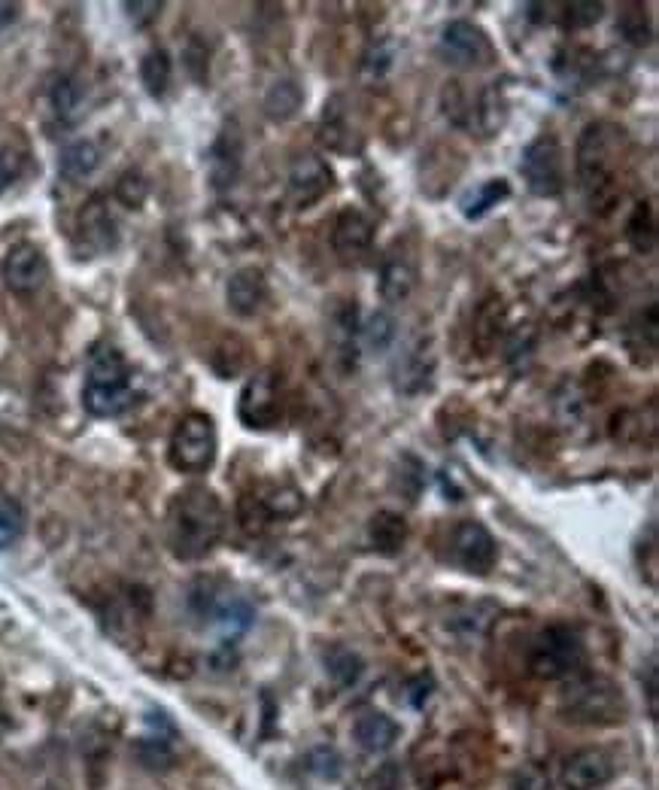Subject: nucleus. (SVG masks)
<instances>
[{"label":"nucleus","instance_id":"a878e982","mask_svg":"<svg viewBox=\"0 0 659 790\" xmlns=\"http://www.w3.org/2000/svg\"><path fill=\"white\" fill-rule=\"evenodd\" d=\"M170 73H174V64H170V55L165 49H149L140 61V80H144L146 92L153 97H161L168 92Z\"/></svg>","mask_w":659,"mask_h":790},{"label":"nucleus","instance_id":"79ce46f5","mask_svg":"<svg viewBox=\"0 0 659 790\" xmlns=\"http://www.w3.org/2000/svg\"><path fill=\"white\" fill-rule=\"evenodd\" d=\"M15 12H19V7H15V3H0V19H3V22H12V19H15Z\"/></svg>","mask_w":659,"mask_h":790},{"label":"nucleus","instance_id":"e433bc0d","mask_svg":"<svg viewBox=\"0 0 659 790\" xmlns=\"http://www.w3.org/2000/svg\"><path fill=\"white\" fill-rule=\"evenodd\" d=\"M514 788L516 790H553V781H551V776L544 772V769L535 767V763H529V767H523L514 776Z\"/></svg>","mask_w":659,"mask_h":790},{"label":"nucleus","instance_id":"dca6fc26","mask_svg":"<svg viewBox=\"0 0 659 790\" xmlns=\"http://www.w3.org/2000/svg\"><path fill=\"white\" fill-rule=\"evenodd\" d=\"M414 283H417V268H414V259L405 256V252H389L386 256L384 268H380V299L386 304H398L405 301L414 292Z\"/></svg>","mask_w":659,"mask_h":790},{"label":"nucleus","instance_id":"f257e3e1","mask_svg":"<svg viewBox=\"0 0 659 790\" xmlns=\"http://www.w3.org/2000/svg\"><path fill=\"white\" fill-rule=\"evenodd\" d=\"M226 532V511L217 492L207 487H186L168 508V544L177 560L195 563L213 551Z\"/></svg>","mask_w":659,"mask_h":790},{"label":"nucleus","instance_id":"a19ab883","mask_svg":"<svg viewBox=\"0 0 659 790\" xmlns=\"http://www.w3.org/2000/svg\"><path fill=\"white\" fill-rule=\"evenodd\" d=\"M657 659H650V666H648V706H650V718H657L659 715V708H657Z\"/></svg>","mask_w":659,"mask_h":790},{"label":"nucleus","instance_id":"a211bd4d","mask_svg":"<svg viewBox=\"0 0 659 790\" xmlns=\"http://www.w3.org/2000/svg\"><path fill=\"white\" fill-rule=\"evenodd\" d=\"M353 736L356 742L372 751V755H380V751H389L398 739V724L384 711H365L356 727H353Z\"/></svg>","mask_w":659,"mask_h":790},{"label":"nucleus","instance_id":"473e14b6","mask_svg":"<svg viewBox=\"0 0 659 790\" xmlns=\"http://www.w3.org/2000/svg\"><path fill=\"white\" fill-rule=\"evenodd\" d=\"M620 34H624L632 46H648L650 24H648V15L641 12V7H629V12L620 15Z\"/></svg>","mask_w":659,"mask_h":790},{"label":"nucleus","instance_id":"72a5a7b5","mask_svg":"<svg viewBox=\"0 0 659 790\" xmlns=\"http://www.w3.org/2000/svg\"><path fill=\"white\" fill-rule=\"evenodd\" d=\"M563 24L565 28H572V31H577V28H589V24H596L605 15V7L602 3H565L563 7Z\"/></svg>","mask_w":659,"mask_h":790},{"label":"nucleus","instance_id":"cd10ccee","mask_svg":"<svg viewBox=\"0 0 659 790\" xmlns=\"http://www.w3.org/2000/svg\"><path fill=\"white\" fill-rule=\"evenodd\" d=\"M80 101H83V89L73 76H59L52 89H49V104L52 110L59 113L61 119H71L73 113L80 110Z\"/></svg>","mask_w":659,"mask_h":790},{"label":"nucleus","instance_id":"7c9ffc66","mask_svg":"<svg viewBox=\"0 0 659 790\" xmlns=\"http://www.w3.org/2000/svg\"><path fill=\"white\" fill-rule=\"evenodd\" d=\"M238 517L240 527L247 529L250 536L262 532V529L271 523V511H268V505L262 502V496H243L238 505Z\"/></svg>","mask_w":659,"mask_h":790},{"label":"nucleus","instance_id":"bb28decb","mask_svg":"<svg viewBox=\"0 0 659 790\" xmlns=\"http://www.w3.org/2000/svg\"><path fill=\"white\" fill-rule=\"evenodd\" d=\"M325 669H328V675L335 678V684H341V687H353V684L362 678L365 663H362V657L356 654V651L337 645L325 654Z\"/></svg>","mask_w":659,"mask_h":790},{"label":"nucleus","instance_id":"7ed1b4c3","mask_svg":"<svg viewBox=\"0 0 659 790\" xmlns=\"http://www.w3.org/2000/svg\"><path fill=\"white\" fill-rule=\"evenodd\" d=\"M563 715L572 724L584 727H611L620 724L626 715V699L620 687L599 675L572 678L568 690L563 694Z\"/></svg>","mask_w":659,"mask_h":790},{"label":"nucleus","instance_id":"ea45409f","mask_svg":"<svg viewBox=\"0 0 659 790\" xmlns=\"http://www.w3.org/2000/svg\"><path fill=\"white\" fill-rule=\"evenodd\" d=\"M432 687H435L432 678H429V675H420L417 682L410 684V696H408L410 706H422V703L429 699V694H432Z\"/></svg>","mask_w":659,"mask_h":790},{"label":"nucleus","instance_id":"1a4fd4ad","mask_svg":"<svg viewBox=\"0 0 659 790\" xmlns=\"http://www.w3.org/2000/svg\"><path fill=\"white\" fill-rule=\"evenodd\" d=\"M438 52L453 67H483V64H492V55H495L487 31L466 19H456L443 28Z\"/></svg>","mask_w":659,"mask_h":790},{"label":"nucleus","instance_id":"9d476101","mask_svg":"<svg viewBox=\"0 0 659 790\" xmlns=\"http://www.w3.org/2000/svg\"><path fill=\"white\" fill-rule=\"evenodd\" d=\"M450 560L471 575H490L492 565L499 560V548H495L490 529L478 520H462L450 539Z\"/></svg>","mask_w":659,"mask_h":790},{"label":"nucleus","instance_id":"423d86ee","mask_svg":"<svg viewBox=\"0 0 659 790\" xmlns=\"http://www.w3.org/2000/svg\"><path fill=\"white\" fill-rule=\"evenodd\" d=\"M217 459V426L207 414H186L170 435V466L182 475H205Z\"/></svg>","mask_w":659,"mask_h":790},{"label":"nucleus","instance_id":"4be33fe9","mask_svg":"<svg viewBox=\"0 0 659 790\" xmlns=\"http://www.w3.org/2000/svg\"><path fill=\"white\" fill-rule=\"evenodd\" d=\"M508 195H511V186H508V180L499 177V180L480 183L478 189H471V193L459 201V207H462V216H466V219H480V216L490 214L492 207H499Z\"/></svg>","mask_w":659,"mask_h":790},{"label":"nucleus","instance_id":"f704fd0d","mask_svg":"<svg viewBox=\"0 0 659 790\" xmlns=\"http://www.w3.org/2000/svg\"><path fill=\"white\" fill-rule=\"evenodd\" d=\"M311 769L325 781H335L341 776V755L335 748H316L311 755Z\"/></svg>","mask_w":659,"mask_h":790},{"label":"nucleus","instance_id":"c85d7f7f","mask_svg":"<svg viewBox=\"0 0 659 790\" xmlns=\"http://www.w3.org/2000/svg\"><path fill=\"white\" fill-rule=\"evenodd\" d=\"M362 337H365L368 350L384 353V350H389V344L396 341V320H393L386 311L372 313L368 323H365V329H362Z\"/></svg>","mask_w":659,"mask_h":790},{"label":"nucleus","instance_id":"aec40b11","mask_svg":"<svg viewBox=\"0 0 659 790\" xmlns=\"http://www.w3.org/2000/svg\"><path fill=\"white\" fill-rule=\"evenodd\" d=\"M240 137L238 132H222L219 134L217 146H213V158H210V177L217 183V189H228L234 186L240 170Z\"/></svg>","mask_w":659,"mask_h":790},{"label":"nucleus","instance_id":"0eeeda50","mask_svg":"<svg viewBox=\"0 0 659 790\" xmlns=\"http://www.w3.org/2000/svg\"><path fill=\"white\" fill-rule=\"evenodd\" d=\"M520 174L526 180L529 193L538 198H556L565 186V158L563 146L553 134H541L523 149Z\"/></svg>","mask_w":659,"mask_h":790},{"label":"nucleus","instance_id":"b1692460","mask_svg":"<svg viewBox=\"0 0 659 790\" xmlns=\"http://www.w3.org/2000/svg\"><path fill=\"white\" fill-rule=\"evenodd\" d=\"M301 104H304V92L295 80H276L271 85V92L264 95V110L274 122L292 119L301 110Z\"/></svg>","mask_w":659,"mask_h":790},{"label":"nucleus","instance_id":"2eb2a0df","mask_svg":"<svg viewBox=\"0 0 659 790\" xmlns=\"http://www.w3.org/2000/svg\"><path fill=\"white\" fill-rule=\"evenodd\" d=\"M226 301L228 311L234 316H255L262 311L264 301H268V280H264L262 268H238L234 274L228 277V289H226Z\"/></svg>","mask_w":659,"mask_h":790},{"label":"nucleus","instance_id":"c756f323","mask_svg":"<svg viewBox=\"0 0 659 790\" xmlns=\"http://www.w3.org/2000/svg\"><path fill=\"white\" fill-rule=\"evenodd\" d=\"M24 532V511L15 499H0V551L12 548L22 539Z\"/></svg>","mask_w":659,"mask_h":790},{"label":"nucleus","instance_id":"393cba45","mask_svg":"<svg viewBox=\"0 0 659 790\" xmlns=\"http://www.w3.org/2000/svg\"><path fill=\"white\" fill-rule=\"evenodd\" d=\"M626 238H629L636 252L657 250V216H653L650 201L636 204V210H632L629 222H626Z\"/></svg>","mask_w":659,"mask_h":790},{"label":"nucleus","instance_id":"f8f14e48","mask_svg":"<svg viewBox=\"0 0 659 790\" xmlns=\"http://www.w3.org/2000/svg\"><path fill=\"white\" fill-rule=\"evenodd\" d=\"M335 186V174L328 168V162L320 156L299 158L289 170V201L299 210H307L311 204L323 201L325 195Z\"/></svg>","mask_w":659,"mask_h":790},{"label":"nucleus","instance_id":"f03ea898","mask_svg":"<svg viewBox=\"0 0 659 790\" xmlns=\"http://www.w3.org/2000/svg\"><path fill=\"white\" fill-rule=\"evenodd\" d=\"M132 368L119 350L101 344L88 360V374L83 386V405L92 417H119L134 405Z\"/></svg>","mask_w":659,"mask_h":790},{"label":"nucleus","instance_id":"5701e85b","mask_svg":"<svg viewBox=\"0 0 659 790\" xmlns=\"http://www.w3.org/2000/svg\"><path fill=\"white\" fill-rule=\"evenodd\" d=\"M101 165V149L92 141H76V144L64 146L61 153L59 168L67 180H83L88 174H95Z\"/></svg>","mask_w":659,"mask_h":790},{"label":"nucleus","instance_id":"4468645a","mask_svg":"<svg viewBox=\"0 0 659 790\" xmlns=\"http://www.w3.org/2000/svg\"><path fill=\"white\" fill-rule=\"evenodd\" d=\"M374 243V222L368 216L356 210V207H344L337 216L335 231H332V247H335L337 259L344 264H356L372 250Z\"/></svg>","mask_w":659,"mask_h":790},{"label":"nucleus","instance_id":"412c9836","mask_svg":"<svg viewBox=\"0 0 659 790\" xmlns=\"http://www.w3.org/2000/svg\"><path fill=\"white\" fill-rule=\"evenodd\" d=\"M408 541V523L405 517L393 514V511H380L372 520V544L386 557H396Z\"/></svg>","mask_w":659,"mask_h":790},{"label":"nucleus","instance_id":"9b49d317","mask_svg":"<svg viewBox=\"0 0 659 790\" xmlns=\"http://www.w3.org/2000/svg\"><path fill=\"white\" fill-rule=\"evenodd\" d=\"M3 283L15 295H34L36 289H43L49 277L46 256L36 250L34 243H15L7 256H3Z\"/></svg>","mask_w":659,"mask_h":790},{"label":"nucleus","instance_id":"39448f33","mask_svg":"<svg viewBox=\"0 0 659 790\" xmlns=\"http://www.w3.org/2000/svg\"><path fill=\"white\" fill-rule=\"evenodd\" d=\"M587 663V651L580 635L572 626H547L544 633L535 638L532 654H529V669L535 678L544 682H565V678H577V672L584 669Z\"/></svg>","mask_w":659,"mask_h":790},{"label":"nucleus","instance_id":"6e6552de","mask_svg":"<svg viewBox=\"0 0 659 790\" xmlns=\"http://www.w3.org/2000/svg\"><path fill=\"white\" fill-rule=\"evenodd\" d=\"M238 417L247 429H274L283 419V398L274 372L252 374L247 386L240 389Z\"/></svg>","mask_w":659,"mask_h":790},{"label":"nucleus","instance_id":"20e7f679","mask_svg":"<svg viewBox=\"0 0 659 790\" xmlns=\"http://www.w3.org/2000/svg\"><path fill=\"white\" fill-rule=\"evenodd\" d=\"M620 128L611 122H593L584 128L577 141V177L589 201H596L602 193H608L617 174V144Z\"/></svg>","mask_w":659,"mask_h":790},{"label":"nucleus","instance_id":"ddd939ff","mask_svg":"<svg viewBox=\"0 0 659 790\" xmlns=\"http://www.w3.org/2000/svg\"><path fill=\"white\" fill-rule=\"evenodd\" d=\"M617 763L608 751L599 748H584L563 763V788L565 790H599L614 779Z\"/></svg>","mask_w":659,"mask_h":790},{"label":"nucleus","instance_id":"58836bf2","mask_svg":"<svg viewBox=\"0 0 659 790\" xmlns=\"http://www.w3.org/2000/svg\"><path fill=\"white\" fill-rule=\"evenodd\" d=\"M125 10H128V15H132L137 24H149L158 19L161 3H158V0H153V3H132V0H128V3H125Z\"/></svg>","mask_w":659,"mask_h":790},{"label":"nucleus","instance_id":"f3484780","mask_svg":"<svg viewBox=\"0 0 659 790\" xmlns=\"http://www.w3.org/2000/svg\"><path fill=\"white\" fill-rule=\"evenodd\" d=\"M205 614L213 617V623L228 638H238V635L247 633L252 626V617H255L250 602H243L238 596H217V593L205 602Z\"/></svg>","mask_w":659,"mask_h":790},{"label":"nucleus","instance_id":"2f4dec72","mask_svg":"<svg viewBox=\"0 0 659 790\" xmlns=\"http://www.w3.org/2000/svg\"><path fill=\"white\" fill-rule=\"evenodd\" d=\"M146 195H149V183L144 180V174H137V170H128V174H122L119 183H116V198H119L125 207H140V204L146 201Z\"/></svg>","mask_w":659,"mask_h":790},{"label":"nucleus","instance_id":"6ab92c4d","mask_svg":"<svg viewBox=\"0 0 659 790\" xmlns=\"http://www.w3.org/2000/svg\"><path fill=\"white\" fill-rule=\"evenodd\" d=\"M80 231H83V238L88 240L92 250H109V247L116 243V222H113L107 204L101 201V198H92V201L83 207V214H80Z\"/></svg>","mask_w":659,"mask_h":790},{"label":"nucleus","instance_id":"4c0bfd02","mask_svg":"<svg viewBox=\"0 0 659 790\" xmlns=\"http://www.w3.org/2000/svg\"><path fill=\"white\" fill-rule=\"evenodd\" d=\"M140 757H144L146 767L153 769H168L170 760H174V755H170V748L161 739H153V742H144V748H140Z\"/></svg>","mask_w":659,"mask_h":790},{"label":"nucleus","instance_id":"c9c22d12","mask_svg":"<svg viewBox=\"0 0 659 790\" xmlns=\"http://www.w3.org/2000/svg\"><path fill=\"white\" fill-rule=\"evenodd\" d=\"M22 168H24L22 153H15L12 146H3V149H0V193L10 189L12 183L19 180Z\"/></svg>","mask_w":659,"mask_h":790}]
</instances>
